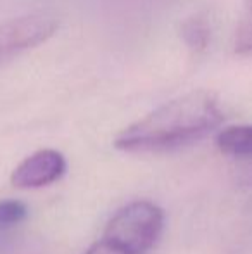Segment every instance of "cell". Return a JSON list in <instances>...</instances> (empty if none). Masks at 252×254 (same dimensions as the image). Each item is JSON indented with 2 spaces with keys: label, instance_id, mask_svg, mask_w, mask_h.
Wrapping results in <instances>:
<instances>
[{
  "label": "cell",
  "instance_id": "8992f818",
  "mask_svg": "<svg viewBox=\"0 0 252 254\" xmlns=\"http://www.w3.org/2000/svg\"><path fill=\"white\" fill-rule=\"evenodd\" d=\"M182 37L192 51L202 52L211 40V28L202 16H192L182 26Z\"/></svg>",
  "mask_w": 252,
  "mask_h": 254
},
{
  "label": "cell",
  "instance_id": "6da1fadb",
  "mask_svg": "<svg viewBox=\"0 0 252 254\" xmlns=\"http://www.w3.org/2000/svg\"><path fill=\"white\" fill-rule=\"evenodd\" d=\"M223 118L214 94L194 90L171 99L121 130L114 138V147L125 152L173 151L211 133Z\"/></svg>",
  "mask_w": 252,
  "mask_h": 254
},
{
  "label": "cell",
  "instance_id": "ba28073f",
  "mask_svg": "<svg viewBox=\"0 0 252 254\" xmlns=\"http://www.w3.org/2000/svg\"><path fill=\"white\" fill-rule=\"evenodd\" d=\"M28 216V207L24 202L16 199H5L0 201V234L10 230L23 223Z\"/></svg>",
  "mask_w": 252,
  "mask_h": 254
},
{
  "label": "cell",
  "instance_id": "7a4b0ae2",
  "mask_svg": "<svg viewBox=\"0 0 252 254\" xmlns=\"http://www.w3.org/2000/svg\"><path fill=\"white\" fill-rule=\"evenodd\" d=\"M164 228V213L151 201H135L116 211L102 237L126 254H145L154 248Z\"/></svg>",
  "mask_w": 252,
  "mask_h": 254
},
{
  "label": "cell",
  "instance_id": "277c9868",
  "mask_svg": "<svg viewBox=\"0 0 252 254\" xmlns=\"http://www.w3.org/2000/svg\"><path fill=\"white\" fill-rule=\"evenodd\" d=\"M66 171V159L59 151L40 149L24 157L10 175V182L17 189H40L54 184Z\"/></svg>",
  "mask_w": 252,
  "mask_h": 254
},
{
  "label": "cell",
  "instance_id": "5b68a950",
  "mask_svg": "<svg viewBox=\"0 0 252 254\" xmlns=\"http://www.w3.org/2000/svg\"><path fill=\"white\" fill-rule=\"evenodd\" d=\"M216 145L223 154L237 159H252V125H233L221 130Z\"/></svg>",
  "mask_w": 252,
  "mask_h": 254
},
{
  "label": "cell",
  "instance_id": "3957f363",
  "mask_svg": "<svg viewBox=\"0 0 252 254\" xmlns=\"http://www.w3.org/2000/svg\"><path fill=\"white\" fill-rule=\"evenodd\" d=\"M59 23L49 14H28L0 24V59L44 44Z\"/></svg>",
  "mask_w": 252,
  "mask_h": 254
},
{
  "label": "cell",
  "instance_id": "9c48e42d",
  "mask_svg": "<svg viewBox=\"0 0 252 254\" xmlns=\"http://www.w3.org/2000/svg\"><path fill=\"white\" fill-rule=\"evenodd\" d=\"M85 254H126V253L123 251V249H119L118 246L112 244V242H109L107 239L102 237L101 241L92 244L90 248L85 251Z\"/></svg>",
  "mask_w": 252,
  "mask_h": 254
},
{
  "label": "cell",
  "instance_id": "52a82bcc",
  "mask_svg": "<svg viewBox=\"0 0 252 254\" xmlns=\"http://www.w3.org/2000/svg\"><path fill=\"white\" fill-rule=\"evenodd\" d=\"M233 52L239 56L252 54V0H244L242 16L233 38Z\"/></svg>",
  "mask_w": 252,
  "mask_h": 254
}]
</instances>
